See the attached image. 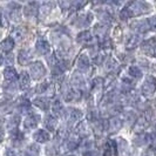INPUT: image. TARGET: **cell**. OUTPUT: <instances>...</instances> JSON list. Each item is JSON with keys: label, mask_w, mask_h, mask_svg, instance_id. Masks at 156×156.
<instances>
[{"label": "cell", "mask_w": 156, "mask_h": 156, "mask_svg": "<svg viewBox=\"0 0 156 156\" xmlns=\"http://www.w3.org/2000/svg\"><path fill=\"white\" fill-rule=\"evenodd\" d=\"M156 90V78L153 75H148L144 79V82L142 85V93L146 96H151Z\"/></svg>", "instance_id": "6da1fadb"}, {"label": "cell", "mask_w": 156, "mask_h": 156, "mask_svg": "<svg viewBox=\"0 0 156 156\" xmlns=\"http://www.w3.org/2000/svg\"><path fill=\"white\" fill-rule=\"evenodd\" d=\"M30 73H31L32 78L34 79V80H39V79H41L46 74V68L42 65V62L37 61V62L31 63V66H30Z\"/></svg>", "instance_id": "7a4b0ae2"}, {"label": "cell", "mask_w": 156, "mask_h": 156, "mask_svg": "<svg viewBox=\"0 0 156 156\" xmlns=\"http://www.w3.org/2000/svg\"><path fill=\"white\" fill-rule=\"evenodd\" d=\"M39 121H40L39 115L32 114V115L26 117V120H25V127L28 128V129H33V128H35V127L38 126Z\"/></svg>", "instance_id": "3957f363"}, {"label": "cell", "mask_w": 156, "mask_h": 156, "mask_svg": "<svg viewBox=\"0 0 156 156\" xmlns=\"http://www.w3.org/2000/svg\"><path fill=\"white\" fill-rule=\"evenodd\" d=\"M37 51L39 52L40 54H48L51 52V46L47 42L46 40H39L37 42Z\"/></svg>", "instance_id": "277c9868"}, {"label": "cell", "mask_w": 156, "mask_h": 156, "mask_svg": "<svg viewBox=\"0 0 156 156\" xmlns=\"http://www.w3.org/2000/svg\"><path fill=\"white\" fill-rule=\"evenodd\" d=\"M90 66V61H89V58L87 55L82 54L79 56L78 59V68L81 70H86L89 68Z\"/></svg>", "instance_id": "5b68a950"}, {"label": "cell", "mask_w": 156, "mask_h": 156, "mask_svg": "<svg viewBox=\"0 0 156 156\" xmlns=\"http://www.w3.org/2000/svg\"><path fill=\"white\" fill-rule=\"evenodd\" d=\"M34 139L40 142V143H44V142H47V141L51 139V135L48 132L44 130V129H40L37 133L34 134Z\"/></svg>", "instance_id": "8992f818"}, {"label": "cell", "mask_w": 156, "mask_h": 156, "mask_svg": "<svg viewBox=\"0 0 156 156\" xmlns=\"http://www.w3.org/2000/svg\"><path fill=\"white\" fill-rule=\"evenodd\" d=\"M14 47V40L12 38H6L5 40H2L0 42V49L4 52H9L12 51V48Z\"/></svg>", "instance_id": "52a82bcc"}, {"label": "cell", "mask_w": 156, "mask_h": 156, "mask_svg": "<svg viewBox=\"0 0 156 156\" xmlns=\"http://www.w3.org/2000/svg\"><path fill=\"white\" fill-rule=\"evenodd\" d=\"M4 76L7 81H16L18 79V73L13 67H7L4 72Z\"/></svg>", "instance_id": "ba28073f"}, {"label": "cell", "mask_w": 156, "mask_h": 156, "mask_svg": "<svg viewBox=\"0 0 156 156\" xmlns=\"http://www.w3.org/2000/svg\"><path fill=\"white\" fill-rule=\"evenodd\" d=\"M78 41L81 44H88V42H92L93 41V37H92V33L88 31L81 32L78 35Z\"/></svg>", "instance_id": "9c48e42d"}, {"label": "cell", "mask_w": 156, "mask_h": 156, "mask_svg": "<svg viewBox=\"0 0 156 156\" xmlns=\"http://www.w3.org/2000/svg\"><path fill=\"white\" fill-rule=\"evenodd\" d=\"M133 28H134V30H136L137 32L143 33V32L148 31L149 26H148L147 20H139V21H136L135 23H133Z\"/></svg>", "instance_id": "30bf717a"}, {"label": "cell", "mask_w": 156, "mask_h": 156, "mask_svg": "<svg viewBox=\"0 0 156 156\" xmlns=\"http://www.w3.org/2000/svg\"><path fill=\"white\" fill-rule=\"evenodd\" d=\"M30 74L27 72H23L20 74V88L21 89H27L30 87Z\"/></svg>", "instance_id": "8fae6325"}, {"label": "cell", "mask_w": 156, "mask_h": 156, "mask_svg": "<svg viewBox=\"0 0 156 156\" xmlns=\"http://www.w3.org/2000/svg\"><path fill=\"white\" fill-rule=\"evenodd\" d=\"M139 44H140V37H137V35H132V37H129L128 40H127L126 47H127L128 49H133L135 47H137Z\"/></svg>", "instance_id": "7c38bea8"}, {"label": "cell", "mask_w": 156, "mask_h": 156, "mask_svg": "<svg viewBox=\"0 0 156 156\" xmlns=\"http://www.w3.org/2000/svg\"><path fill=\"white\" fill-rule=\"evenodd\" d=\"M34 105L42 110H47L49 108V101L47 99H45V98H38V99H35L34 100Z\"/></svg>", "instance_id": "4fadbf2b"}, {"label": "cell", "mask_w": 156, "mask_h": 156, "mask_svg": "<svg viewBox=\"0 0 156 156\" xmlns=\"http://www.w3.org/2000/svg\"><path fill=\"white\" fill-rule=\"evenodd\" d=\"M128 74L134 79L142 78V70H141L137 66H130V67H129V70H128Z\"/></svg>", "instance_id": "5bb4252c"}, {"label": "cell", "mask_w": 156, "mask_h": 156, "mask_svg": "<svg viewBox=\"0 0 156 156\" xmlns=\"http://www.w3.org/2000/svg\"><path fill=\"white\" fill-rule=\"evenodd\" d=\"M81 117H82V113H81V110L72 109V112H69L70 122H76V121H79Z\"/></svg>", "instance_id": "9a60e30c"}, {"label": "cell", "mask_w": 156, "mask_h": 156, "mask_svg": "<svg viewBox=\"0 0 156 156\" xmlns=\"http://www.w3.org/2000/svg\"><path fill=\"white\" fill-rule=\"evenodd\" d=\"M30 59H31V55H30V53L27 51H21L19 53V62L21 63V65H26V63L28 62Z\"/></svg>", "instance_id": "2e32d148"}, {"label": "cell", "mask_w": 156, "mask_h": 156, "mask_svg": "<svg viewBox=\"0 0 156 156\" xmlns=\"http://www.w3.org/2000/svg\"><path fill=\"white\" fill-rule=\"evenodd\" d=\"M56 119L53 116H47L46 117V122H45V125L46 127L49 129V130H54L55 127H56Z\"/></svg>", "instance_id": "e0dca14e"}, {"label": "cell", "mask_w": 156, "mask_h": 156, "mask_svg": "<svg viewBox=\"0 0 156 156\" xmlns=\"http://www.w3.org/2000/svg\"><path fill=\"white\" fill-rule=\"evenodd\" d=\"M34 6H35V2H30V4L25 7V14L28 16H34V14L37 13V7H34Z\"/></svg>", "instance_id": "ac0fdd59"}, {"label": "cell", "mask_w": 156, "mask_h": 156, "mask_svg": "<svg viewBox=\"0 0 156 156\" xmlns=\"http://www.w3.org/2000/svg\"><path fill=\"white\" fill-rule=\"evenodd\" d=\"M121 121L119 119H112L109 121V129L110 132H114V130H117L120 127H121Z\"/></svg>", "instance_id": "d6986e66"}, {"label": "cell", "mask_w": 156, "mask_h": 156, "mask_svg": "<svg viewBox=\"0 0 156 156\" xmlns=\"http://www.w3.org/2000/svg\"><path fill=\"white\" fill-rule=\"evenodd\" d=\"M11 19L13 21H19L20 20V12H19V8L14 7V8H11Z\"/></svg>", "instance_id": "ffe728a7"}, {"label": "cell", "mask_w": 156, "mask_h": 156, "mask_svg": "<svg viewBox=\"0 0 156 156\" xmlns=\"http://www.w3.org/2000/svg\"><path fill=\"white\" fill-rule=\"evenodd\" d=\"M18 106H19V108L20 110L25 113L26 110H28L30 108V101H27V100H25V99H20V102L18 103Z\"/></svg>", "instance_id": "44dd1931"}, {"label": "cell", "mask_w": 156, "mask_h": 156, "mask_svg": "<svg viewBox=\"0 0 156 156\" xmlns=\"http://www.w3.org/2000/svg\"><path fill=\"white\" fill-rule=\"evenodd\" d=\"M51 88V83L49 82H42V83H40L39 87H37V90L39 92V93H46L47 90Z\"/></svg>", "instance_id": "7402d4cb"}, {"label": "cell", "mask_w": 156, "mask_h": 156, "mask_svg": "<svg viewBox=\"0 0 156 156\" xmlns=\"http://www.w3.org/2000/svg\"><path fill=\"white\" fill-rule=\"evenodd\" d=\"M53 112H54V114L56 115H60V114H62L63 112V107L62 105L60 103L59 101H55L54 105H53Z\"/></svg>", "instance_id": "603a6c76"}, {"label": "cell", "mask_w": 156, "mask_h": 156, "mask_svg": "<svg viewBox=\"0 0 156 156\" xmlns=\"http://www.w3.org/2000/svg\"><path fill=\"white\" fill-rule=\"evenodd\" d=\"M23 134L21 133L16 132V133L13 134V142H14V144H16V146L20 144V143L23 142Z\"/></svg>", "instance_id": "cb8c5ba5"}, {"label": "cell", "mask_w": 156, "mask_h": 156, "mask_svg": "<svg viewBox=\"0 0 156 156\" xmlns=\"http://www.w3.org/2000/svg\"><path fill=\"white\" fill-rule=\"evenodd\" d=\"M147 23H148L149 30H154V31H156V16L147 19Z\"/></svg>", "instance_id": "d4e9b609"}, {"label": "cell", "mask_w": 156, "mask_h": 156, "mask_svg": "<svg viewBox=\"0 0 156 156\" xmlns=\"http://www.w3.org/2000/svg\"><path fill=\"white\" fill-rule=\"evenodd\" d=\"M18 125H19V117L18 116H13L11 119V121L8 122V127L9 128H16Z\"/></svg>", "instance_id": "484cf974"}, {"label": "cell", "mask_w": 156, "mask_h": 156, "mask_svg": "<svg viewBox=\"0 0 156 156\" xmlns=\"http://www.w3.org/2000/svg\"><path fill=\"white\" fill-rule=\"evenodd\" d=\"M83 156H98V154L93 150H88L86 153H83Z\"/></svg>", "instance_id": "4316f807"}, {"label": "cell", "mask_w": 156, "mask_h": 156, "mask_svg": "<svg viewBox=\"0 0 156 156\" xmlns=\"http://www.w3.org/2000/svg\"><path fill=\"white\" fill-rule=\"evenodd\" d=\"M2 62H4V59H2V55L0 54V65H1Z\"/></svg>", "instance_id": "83f0119b"}, {"label": "cell", "mask_w": 156, "mask_h": 156, "mask_svg": "<svg viewBox=\"0 0 156 156\" xmlns=\"http://www.w3.org/2000/svg\"><path fill=\"white\" fill-rule=\"evenodd\" d=\"M0 26H1V19H0Z\"/></svg>", "instance_id": "f1b7e54d"}, {"label": "cell", "mask_w": 156, "mask_h": 156, "mask_svg": "<svg viewBox=\"0 0 156 156\" xmlns=\"http://www.w3.org/2000/svg\"><path fill=\"white\" fill-rule=\"evenodd\" d=\"M67 156H75V155H67Z\"/></svg>", "instance_id": "f546056e"}, {"label": "cell", "mask_w": 156, "mask_h": 156, "mask_svg": "<svg viewBox=\"0 0 156 156\" xmlns=\"http://www.w3.org/2000/svg\"><path fill=\"white\" fill-rule=\"evenodd\" d=\"M155 52H156V48H155Z\"/></svg>", "instance_id": "4dcf8cb0"}]
</instances>
